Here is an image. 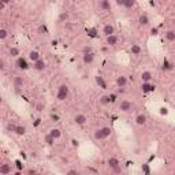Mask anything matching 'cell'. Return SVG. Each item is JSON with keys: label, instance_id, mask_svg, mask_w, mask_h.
I'll return each instance as SVG.
<instances>
[{"label": "cell", "instance_id": "cell-39", "mask_svg": "<svg viewBox=\"0 0 175 175\" xmlns=\"http://www.w3.org/2000/svg\"><path fill=\"white\" fill-rule=\"evenodd\" d=\"M163 68H166V70H171V68H172V66L168 62H164V63H163Z\"/></svg>", "mask_w": 175, "mask_h": 175}, {"label": "cell", "instance_id": "cell-13", "mask_svg": "<svg viewBox=\"0 0 175 175\" xmlns=\"http://www.w3.org/2000/svg\"><path fill=\"white\" fill-rule=\"evenodd\" d=\"M139 79H141V82H152L153 74L150 71H142L141 75H139Z\"/></svg>", "mask_w": 175, "mask_h": 175}, {"label": "cell", "instance_id": "cell-11", "mask_svg": "<svg viewBox=\"0 0 175 175\" xmlns=\"http://www.w3.org/2000/svg\"><path fill=\"white\" fill-rule=\"evenodd\" d=\"M103 34L105 36H111V34H115V26L112 23H105L103 27Z\"/></svg>", "mask_w": 175, "mask_h": 175}, {"label": "cell", "instance_id": "cell-32", "mask_svg": "<svg viewBox=\"0 0 175 175\" xmlns=\"http://www.w3.org/2000/svg\"><path fill=\"white\" fill-rule=\"evenodd\" d=\"M44 109H45V104H44V103H37V104H36V111H37V112H43Z\"/></svg>", "mask_w": 175, "mask_h": 175}, {"label": "cell", "instance_id": "cell-27", "mask_svg": "<svg viewBox=\"0 0 175 175\" xmlns=\"http://www.w3.org/2000/svg\"><path fill=\"white\" fill-rule=\"evenodd\" d=\"M8 55H10L11 57H18L19 56V48H16V46H10V48H8Z\"/></svg>", "mask_w": 175, "mask_h": 175}, {"label": "cell", "instance_id": "cell-33", "mask_svg": "<svg viewBox=\"0 0 175 175\" xmlns=\"http://www.w3.org/2000/svg\"><path fill=\"white\" fill-rule=\"evenodd\" d=\"M59 19H60V21H62V22H66V21H67V19H68V14L66 12V11H63V12L59 15Z\"/></svg>", "mask_w": 175, "mask_h": 175}, {"label": "cell", "instance_id": "cell-6", "mask_svg": "<svg viewBox=\"0 0 175 175\" xmlns=\"http://www.w3.org/2000/svg\"><path fill=\"white\" fill-rule=\"evenodd\" d=\"M82 62L85 64H92L94 62V53L93 52H84L82 53Z\"/></svg>", "mask_w": 175, "mask_h": 175}, {"label": "cell", "instance_id": "cell-19", "mask_svg": "<svg viewBox=\"0 0 175 175\" xmlns=\"http://www.w3.org/2000/svg\"><path fill=\"white\" fill-rule=\"evenodd\" d=\"M29 60H32V62H36V60H38V59H41V55H40V52L38 51H36V49H32V51L29 52Z\"/></svg>", "mask_w": 175, "mask_h": 175}, {"label": "cell", "instance_id": "cell-29", "mask_svg": "<svg viewBox=\"0 0 175 175\" xmlns=\"http://www.w3.org/2000/svg\"><path fill=\"white\" fill-rule=\"evenodd\" d=\"M109 171H111L112 174H122V172H123V168H122V166L119 164V166H116V167H114V168H111Z\"/></svg>", "mask_w": 175, "mask_h": 175}, {"label": "cell", "instance_id": "cell-9", "mask_svg": "<svg viewBox=\"0 0 175 175\" xmlns=\"http://www.w3.org/2000/svg\"><path fill=\"white\" fill-rule=\"evenodd\" d=\"M115 84L118 88H126L127 86V77L126 75H118L115 79Z\"/></svg>", "mask_w": 175, "mask_h": 175}, {"label": "cell", "instance_id": "cell-36", "mask_svg": "<svg viewBox=\"0 0 175 175\" xmlns=\"http://www.w3.org/2000/svg\"><path fill=\"white\" fill-rule=\"evenodd\" d=\"M38 33H40V34H45V33H46V26L41 25V26L38 27Z\"/></svg>", "mask_w": 175, "mask_h": 175}, {"label": "cell", "instance_id": "cell-42", "mask_svg": "<svg viewBox=\"0 0 175 175\" xmlns=\"http://www.w3.org/2000/svg\"><path fill=\"white\" fill-rule=\"evenodd\" d=\"M115 3H116L118 5H122V7H123V4H125V0H115Z\"/></svg>", "mask_w": 175, "mask_h": 175}, {"label": "cell", "instance_id": "cell-21", "mask_svg": "<svg viewBox=\"0 0 175 175\" xmlns=\"http://www.w3.org/2000/svg\"><path fill=\"white\" fill-rule=\"evenodd\" d=\"M94 81H96V84H97V86L101 88V89H105V88H107L105 81H104V78L101 75H96L94 77Z\"/></svg>", "mask_w": 175, "mask_h": 175}, {"label": "cell", "instance_id": "cell-44", "mask_svg": "<svg viewBox=\"0 0 175 175\" xmlns=\"http://www.w3.org/2000/svg\"><path fill=\"white\" fill-rule=\"evenodd\" d=\"M0 3H3V4L7 5V4H10V3H11V0H0Z\"/></svg>", "mask_w": 175, "mask_h": 175}, {"label": "cell", "instance_id": "cell-35", "mask_svg": "<svg viewBox=\"0 0 175 175\" xmlns=\"http://www.w3.org/2000/svg\"><path fill=\"white\" fill-rule=\"evenodd\" d=\"M141 170H142V172H144V174H150V170H149V167H148L146 164H144V166L141 167Z\"/></svg>", "mask_w": 175, "mask_h": 175}, {"label": "cell", "instance_id": "cell-41", "mask_svg": "<svg viewBox=\"0 0 175 175\" xmlns=\"http://www.w3.org/2000/svg\"><path fill=\"white\" fill-rule=\"evenodd\" d=\"M67 174L68 175H77V174H78V171H77V170H68Z\"/></svg>", "mask_w": 175, "mask_h": 175}, {"label": "cell", "instance_id": "cell-38", "mask_svg": "<svg viewBox=\"0 0 175 175\" xmlns=\"http://www.w3.org/2000/svg\"><path fill=\"white\" fill-rule=\"evenodd\" d=\"M150 34H152V36H157L159 34V29H157V27H152V29H150Z\"/></svg>", "mask_w": 175, "mask_h": 175}, {"label": "cell", "instance_id": "cell-16", "mask_svg": "<svg viewBox=\"0 0 175 175\" xmlns=\"http://www.w3.org/2000/svg\"><path fill=\"white\" fill-rule=\"evenodd\" d=\"M98 103H100L101 105H108V104H111V103H112L111 96H109V94H103V96H100V97H98Z\"/></svg>", "mask_w": 175, "mask_h": 175}, {"label": "cell", "instance_id": "cell-43", "mask_svg": "<svg viewBox=\"0 0 175 175\" xmlns=\"http://www.w3.org/2000/svg\"><path fill=\"white\" fill-rule=\"evenodd\" d=\"M36 172H37V171H36V170L34 168H30V170H27V171H26V174H36Z\"/></svg>", "mask_w": 175, "mask_h": 175}, {"label": "cell", "instance_id": "cell-48", "mask_svg": "<svg viewBox=\"0 0 175 175\" xmlns=\"http://www.w3.org/2000/svg\"><path fill=\"white\" fill-rule=\"evenodd\" d=\"M172 174H175V168H174V170H172Z\"/></svg>", "mask_w": 175, "mask_h": 175}, {"label": "cell", "instance_id": "cell-5", "mask_svg": "<svg viewBox=\"0 0 175 175\" xmlns=\"http://www.w3.org/2000/svg\"><path fill=\"white\" fill-rule=\"evenodd\" d=\"M74 123H75L77 126H85V125L88 123L86 115H84V114H77V115H74Z\"/></svg>", "mask_w": 175, "mask_h": 175}, {"label": "cell", "instance_id": "cell-10", "mask_svg": "<svg viewBox=\"0 0 175 175\" xmlns=\"http://www.w3.org/2000/svg\"><path fill=\"white\" fill-rule=\"evenodd\" d=\"M134 122H136V125H138V126H144L145 123L148 122V116L145 114H138L136 118H134Z\"/></svg>", "mask_w": 175, "mask_h": 175}, {"label": "cell", "instance_id": "cell-49", "mask_svg": "<svg viewBox=\"0 0 175 175\" xmlns=\"http://www.w3.org/2000/svg\"><path fill=\"white\" fill-rule=\"evenodd\" d=\"M174 130H175V127H174Z\"/></svg>", "mask_w": 175, "mask_h": 175}, {"label": "cell", "instance_id": "cell-12", "mask_svg": "<svg viewBox=\"0 0 175 175\" xmlns=\"http://www.w3.org/2000/svg\"><path fill=\"white\" fill-rule=\"evenodd\" d=\"M119 164H120L119 159L115 157V156H109V157L107 159V166H108L109 170L114 168V167H116V166H119Z\"/></svg>", "mask_w": 175, "mask_h": 175}, {"label": "cell", "instance_id": "cell-20", "mask_svg": "<svg viewBox=\"0 0 175 175\" xmlns=\"http://www.w3.org/2000/svg\"><path fill=\"white\" fill-rule=\"evenodd\" d=\"M138 23H139V26H148V25H149V18H148L146 14H141V15H139Z\"/></svg>", "mask_w": 175, "mask_h": 175}, {"label": "cell", "instance_id": "cell-23", "mask_svg": "<svg viewBox=\"0 0 175 175\" xmlns=\"http://www.w3.org/2000/svg\"><path fill=\"white\" fill-rule=\"evenodd\" d=\"M14 134H16L18 137L25 136V134H26V127H25V126H22V125H16L15 133H14Z\"/></svg>", "mask_w": 175, "mask_h": 175}, {"label": "cell", "instance_id": "cell-46", "mask_svg": "<svg viewBox=\"0 0 175 175\" xmlns=\"http://www.w3.org/2000/svg\"><path fill=\"white\" fill-rule=\"evenodd\" d=\"M16 167H18V168H23V164H21L19 161H16Z\"/></svg>", "mask_w": 175, "mask_h": 175}, {"label": "cell", "instance_id": "cell-25", "mask_svg": "<svg viewBox=\"0 0 175 175\" xmlns=\"http://www.w3.org/2000/svg\"><path fill=\"white\" fill-rule=\"evenodd\" d=\"M49 134H51V136L53 137L55 139H59L60 137H62V131H60L59 129H56V127L51 129V130H49Z\"/></svg>", "mask_w": 175, "mask_h": 175}, {"label": "cell", "instance_id": "cell-15", "mask_svg": "<svg viewBox=\"0 0 175 175\" xmlns=\"http://www.w3.org/2000/svg\"><path fill=\"white\" fill-rule=\"evenodd\" d=\"M11 174V164L3 163L0 164V175H8Z\"/></svg>", "mask_w": 175, "mask_h": 175}, {"label": "cell", "instance_id": "cell-37", "mask_svg": "<svg viewBox=\"0 0 175 175\" xmlns=\"http://www.w3.org/2000/svg\"><path fill=\"white\" fill-rule=\"evenodd\" d=\"M160 114L161 115H168V108H167V107H161V108H160Z\"/></svg>", "mask_w": 175, "mask_h": 175}, {"label": "cell", "instance_id": "cell-3", "mask_svg": "<svg viewBox=\"0 0 175 175\" xmlns=\"http://www.w3.org/2000/svg\"><path fill=\"white\" fill-rule=\"evenodd\" d=\"M133 107H134V104L131 103L130 100H122L119 103V109H120V112H130L131 109H133Z\"/></svg>", "mask_w": 175, "mask_h": 175}, {"label": "cell", "instance_id": "cell-7", "mask_svg": "<svg viewBox=\"0 0 175 175\" xmlns=\"http://www.w3.org/2000/svg\"><path fill=\"white\" fill-rule=\"evenodd\" d=\"M12 84H14V88H15V89H21V88L25 86V78L21 75H15L12 79Z\"/></svg>", "mask_w": 175, "mask_h": 175}, {"label": "cell", "instance_id": "cell-31", "mask_svg": "<svg viewBox=\"0 0 175 175\" xmlns=\"http://www.w3.org/2000/svg\"><path fill=\"white\" fill-rule=\"evenodd\" d=\"M7 36H8V32L5 29H0V40L2 41H4L5 38H7Z\"/></svg>", "mask_w": 175, "mask_h": 175}, {"label": "cell", "instance_id": "cell-28", "mask_svg": "<svg viewBox=\"0 0 175 175\" xmlns=\"http://www.w3.org/2000/svg\"><path fill=\"white\" fill-rule=\"evenodd\" d=\"M134 5H136V0H125L123 7H125L126 10H131V8H134Z\"/></svg>", "mask_w": 175, "mask_h": 175}, {"label": "cell", "instance_id": "cell-2", "mask_svg": "<svg viewBox=\"0 0 175 175\" xmlns=\"http://www.w3.org/2000/svg\"><path fill=\"white\" fill-rule=\"evenodd\" d=\"M70 94V89H68L67 85H60L59 89H57V94H56V98L59 101H64L66 98L68 97Z\"/></svg>", "mask_w": 175, "mask_h": 175}, {"label": "cell", "instance_id": "cell-18", "mask_svg": "<svg viewBox=\"0 0 175 175\" xmlns=\"http://www.w3.org/2000/svg\"><path fill=\"white\" fill-rule=\"evenodd\" d=\"M141 46L138 45V44H131L130 46V53L134 55V56H138V55H141Z\"/></svg>", "mask_w": 175, "mask_h": 175}, {"label": "cell", "instance_id": "cell-40", "mask_svg": "<svg viewBox=\"0 0 175 175\" xmlns=\"http://www.w3.org/2000/svg\"><path fill=\"white\" fill-rule=\"evenodd\" d=\"M4 68H5V62H4V59H2V60H0V70H4Z\"/></svg>", "mask_w": 175, "mask_h": 175}, {"label": "cell", "instance_id": "cell-4", "mask_svg": "<svg viewBox=\"0 0 175 175\" xmlns=\"http://www.w3.org/2000/svg\"><path fill=\"white\" fill-rule=\"evenodd\" d=\"M156 90V85L152 82H142L141 84V92L142 93H152Z\"/></svg>", "mask_w": 175, "mask_h": 175}, {"label": "cell", "instance_id": "cell-47", "mask_svg": "<svg viewBox=\"0 0 175 175\" xmlns=\"http://www.w3.org/2000/svg\"><path fill=\"white\" fill-rule=\"evenodd\" d=\"M172 100H174V103H175V94H174V96H172Z\"/></svg>", "mask_w": 175, "mask_h": 175}, {"label": "cell", "instance_id": "cell-14", "mask_svg": "<svg viewBox=\"0 0 175 175\" xmlns=\"http://www.w3.org/2000/svg\"><path fill=\"white\" fill-rule=\"evenodd\" d=\"M105 41H107V45L108 46H115L118 44V41H119V38H118L116 34H111V36H107Z\"/></svg>", "mask_w": 175, "mask_h": 175}, {"label": "cell", "instance_id": "cell-26", "mask_svg": "<svg viewBox=\"0 0 175 175\" xmlns=\"http://www.w3.org/2000/svg\"><path fill=\"white\" fill-rule=\"evenodd\" d=\"M164 36H166L167 41H170V43L175 41V30H167V32L164 33Z\"/></svg>", "mask_w": 175, "mask_h": 175}, {"label": "cell", "instance_id": "cell-8", "mask_svg": "<svg viewBox=\"0 0 175 175\" xmlns=\"http://www.w3.org/2000/svg\"><path fill=\"white\" fill-rule=\"evenodd\" d=\"M33 68H34L36 71H44L46 68V63L44 62L43 59H38V60H36V62H33Z\"/></svg>", "mask_w": 175, "mask_h": 175}, {"label": "cell", "instance_id": "cell-30", "mask_svg": "<svg viewBox=\"0 0 175 175\" xmlns=\"http://www.w3.org/2000/svg\"><path fill=\"white\" fill-rule=\"evenodd\" d=\"M15 129H16V125H14V123H8V125L5 126V130H7L8 133H15Z\"/></svg>", "mask_w": 175, "mask_h": 175}, {"label": "cell", "instance_id": "cell-1", "mask_svg": "<svg viewBox=\"0 0 175 175\" xmlns=\"http://www.w3.org/2000/svg\"><path fill=\"white\" fill-rule=\"evenodd\" d=\"M111 134H112L111 127H108V126H104V127L97 129V130L94 131V134H93V137H94L96 141H103V139L108 138Z\"/></svg>", "mask_w": 175, "mask_h": 175}, {"label": "cell", "instance_id": "cell-45", "mask_svg": "<svg viewBox=\"0 0 175 175\" xmlns=\"http://www.w3.org/2000/svg\"><path fill=\"white\" fill-rule=\"evenodd\" d=\"M84 52H92V48H90V46H85Z\"/></svg>", "mask_w": 175, "mask_h": 175}, {"label": "cell", "instance_id": "cell-34", "mask_svg": "<svg viewBox=\"0 0 175 175\" xmlns=\"http://www.w3.org/2000/svg\"><path fill=\"white\" fill-rule=\"evenodd\" d=\"M49 118H51L52 122H59V120H60V118H59V115H57V114H51V116H49Z\"/></svg>", "mask_w": 175, "mask_h": 175}, {"label": "cell", "instance_id": "cell-17", "mask_svg": "<svg viewBox=\"0 0 175 175\" xmlns=\"http://www.w3.org/2000/svg\"><path fill=\"white\" fill-rule=\"evenodd\" d=\"M16 67H18L19 70H26V68L29 67L26 59H23V57H18V59H16Z\"/></svg>", "mask_w": 175, "mask_h": 175}, {"label": "cell", "instance_id": "cell-24", "mask_svg": "<svg viewBox=\"0 0 175 175\" xmlns=\"http://www.w3.org/2000/svg\"><path fill=\"white\" fill-rule=\"evenodd\" d=\"M55 141H56V139L53 138V137L51 136V134H45V137H44V142H45L46 145H48V146H52V145L55 144Z\"/></svg>", "mask_w": 175, "mask_h": 175}, {"label": "cell", "instance_id": "cell-22", "mask_svg": "<svg viewBox=\"0 0 175 175\" xmlns=\"http://www.w3.org/2000/svg\"><path fill=\"white\" fill-rule=\"evenodd\" d=\"M98 5H100V8L103 11H111V4H109V0H100Z\"/></svg>", "mask_w": 175, "mask_h": 175}]
</instances>
